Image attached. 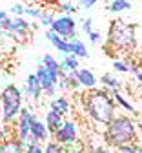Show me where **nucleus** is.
Returning a JSON list of instances; mask_svg holds the SVG:
<instances>
[{
	"mask_svg": "<svg viewBox=\"0 0 142 153\" xmlns=\"http://www.w3.org/2000/svg\"><path fill=\"white\" fill-rule=\"evenodd\" d=\"M84 111L86 115L100 126H108L113 117H115V100L111 97V93L108 89H91L88 93H84Z\"/></svg>",
	"mask_w": 142,
	"mask_h": 153,
	"instance_id": "obj_1",
	"label": "nucleus"
},
{
	"mask_svg": "<svg viewBox=\"0 0 142 153\" xmlns=\"http://www.w3.org/2000/svg\"><path fill=\"white\" fill-rule=\"evenodd\" d=\"M102 139L109 149H118L129 144H137V126L129 115H115L106 126Z\"/></svg>",
	"mask_w": 142,
	"mask_h": 153,
	"instance_id": "obj_2",
	"label": "nucleus"
},
{
	"mask_svg": "<svg viewBox=\"0 0 142 153\" xmlns=\"http://www.w3.org/2000/svg\"><path fill=\"white\" fill-rule=\"evenodd\" d=\"M106 51L120 53H131L137 48V26L124 22V20H113L108 29V40H106Z\"/></svg>",
	"mask_w": 142,
	"mask_h": 153,
	"instance_id": "obj_3",
	"label": "nucleus"
},
{
	"mask_svg": "<svg viewBox=\"0 0 142 153\" xmlns=\"http://www.w3.org/2000/svg\"><path fill=\"white\" fill-rule=\"evenodd\" d=\"M22 91L13 82L0 89V120L4 124L13 122L22 111Z\"/></svg>",
	"mask_w": 142,
	"mask_h": 153,
	"instance_id": "obj_4",
	"label": "nucleus"
},
{
	"mask_svg": "<svg viewBox=\"0 0 142 153\" xmlns=\"http://www.w3.org/2000/svg\"><path fill=\"white\" fill-rule=\"evenodd\" d=\"M36 119V115L31 108H22V111L16 117V128H15V139L24 146V149L28 148V139H29V129L33 120Z\"/></svg>",
	"mask_w": 142,
	"mask_h": 153,
	"instance_id": "obj_5",
	"label": "nucleus"
},
{
	"mask_svg": "<svg viewBox=\"0 0 142 153\" xmlns=\"http://www.w3.org/2000/svg\"><path fill=\"white\" fill-rule=\"evenodd\" d=\"M57 144H60L62 148H71L75 144H78V128L75 120L64 119V124L60 126L55 133H53V139Z\"/></svg>",
	"mask_w": 142,
	"mask_h": 153,
	"instance_id": "obj_6",
	"label": "nucleus"
},
{
	"mask_svg": "<svg viewBox=\"0 0 142 153\" xmlns=\"http://www.w3.org/2000/svg\"><path fill=\"white\" fill-rule=\"evenodd\" d=\"M49 29H53L58 36L66 38V40H69V38L77 36V35H75V31H77V22H75L73 16H66V15L55 16L53 26H51Z\"/></svg>",
	"mask_w": 142,
	"mask_h": 153,
	"instance_id": "obj_7",
	"label": "nucleus"
},
{
	"mask_svg": "<svg viewBox=\"0 0 142 153\" xmlns=\"http://www.w3.org/2000/svg\"><path fill=\"white\" fill-rule=\"evenodd\" d=\"M31 29V22H28L26 18H15V16H9L6 24H4V29L6 33L13 35V36H18V38H22L26 36V33H29Z\"/></svg>",
	"mask_w": 142,
	"mask_h": 153,
	"instance_id": "obj_8",
	"label": "nucleus"
},
{
	"mask_svg": "<svg viewBox=\"0 0 142 153\" xmlns=\"http://www.w3.org/2000/svg\"><path fill=\"white\" fill-rule=\"evenodd\" d=\"M29 135L38 142V144H48L49 140H51V133H49V129H48V126H46V122L44 120H40L38 117L33 120V124H31V129H29Z\"/></svg>",
	"mask_w": 142,
	"mask_h": 153,
	"instance_id": "obj_9",
	"label": "nucleus"
},
{
	"mask_svg": "<svg viewBox=\"0 0 142 153\" xmlns=\"http://www.w3.org/2000/svg\"><path fill=\"white\" fill-rule=\"evenodd\" d=\"M24 91H26V95L33 100V102H40V99H42V88H40V84H38V80H36V76H35V73H31V75H28V79H26V86H24Z\"/></svg>",
	"mask_w": 142,
	"mask_h": 153,
	"instance_id": "obj_10",
	"label": "nucleus"
},
{
	"mask_svg": "<svg viewBox=\"0 0 142 153\" xmlns=\"http://www.w3.org/2000/svg\"><path fill=\"white\" fill-rule=\"evenodd\" d=\"M35 76H36L40 88H42V91H46V89H49V88H53V86L58 84V79H57V76H53L42 64H38V68L35 71Z\"/></svg>",
	"mask_w": 142,
	"mask_h": 153,
	"instance_id": "obj_11",
	"label": "nucleus"
},
{
	"mask_svg": "<svg viewBox=\"0 0 142 153\" xmlns=\"http://www.w3.org/2000/svg\"><path fill=\"white\" fill-rule=\"evenodd\" d=\"M97 82L98 80H97V76H95V73L91 69H88V68H80L78 69V84H80V88L91 91V89H95Z\"/></svg>",
	"mask_w": 142,
	"mask_h": 153,
	"instance_id": "obj_12",
	"label": "nucleus"
},
{
	"mask_svg": "<svg viewBox=\"0 0 142 153\" xmlns=\"http://www.w3.org/2000/svg\"><path fill=\"white\" fill-rule=\"evenodd\" d=\"M68 46H69V55L77 56V59H88V48L84 44L82 38H78V36H73L68 40Z\"/></svg>",
	"mask_w": 142,
	"mask_h": 153,
	"instance_id": "obj_13",
	"label": "nucleus"
},
{
	"mask_svg": "<svg viewBox=\"0 0 142 153\" xmlns=\"http://www.w3.org/2000/svg\"><path fill=\"white\" fill-rule=\"evenodd\" d=\"M46 38L51 42V46H53V48H57V51H58V53H62V55H69L68 40H66V38H62V36H58L53 29H48V31H46Z\"/></svg>",
	"mask_w": 142,
	"mask_h": 153,
	"instance_id": "obj_14",
	"label": "nucleus"
},
{
	"mask_svg": "<svg viewBox=\"0 0 142 153\" xmlns=\"http://www.w3.org/2000/svg\"><path fill=\"white\" fill-rule=\"evenodd\" d=\"M49 109L57 111L60 117H66L71 109V102H69L68 97H55V99L49 100Z\"/></svg>",
	"mask_w": 142,
	"mask_h": 153,
	"instance_id": "obj_15",
	"label": "nucleus"
},
{
	"mask_svg": "<svg viewBox=\"0 0 142 153\" xmlns=\"http://www.w3.org/2000/svg\"><path fill=\"white\" fill-rule=\"evenodd\" d=\"M44 122H46L49 133L53 135V133L64 124V117H60V115H58L57 111H53V109H48V111H46V117H44Z\"/></svg>",
	"mask_w": 142,
	"mask_h": 153,
	"instance_id": "obj_16",
	"label": "nucleus"
},
{
	"mask_svg": "<svg viewBox=\"0 0 142 153\" xmlns=\"http://www.w3.org/2000/svg\"><path fill=\"white\" fill-rule=\"evenodd\" d=\"M38 64H42L53 76H57V79H58V76H60V71H62V69H60V62L55 59V56L53 55H49V53H46L44 56H42V59H40L38 60Z\"/></svg>",
	"mask_w": 142,
	"mask_h": 153,
	"instance_id": "obj_17",
	"label": "nucleus"
},
{
	"mask_svg": "<svg viewBox=\"0 0 142 153\" xmlns=\"http://www.w3.org/2000/svg\"><path fill=\"white\" fill-rule=\"evenodd\" d=\"M100 84H102L104 88H108L111 93L122 89V80H118L113 73H104V75H100Z\"/></svg>",
	"mask_w": 142,
	"mask_h": 153,
	"instance_id": "obj_18",
	"label": "nucleus"
},
{
	"mask_svg": "<svg viewBox=\"0 0 142 153\" xmlns=\"http://www.w3.org/2000/svg\"><path fill=\"white\" fill-rule=\"evenodd\" d=\"M24 146L20 144L15 137H9L6 139L2 144H0V153H24Z\"/></svg>",
	"mask_w": 142,
	"mask_h": 153,
	"instance_id": "obj_19",
	"label": "nucleus"
},
{
	"mask_svg": "<svg viewBox=\"0 0 142 153\" xmlns=\"http://www.w3.org/2000/svg\"><path fill=\"white\" fill-rule=\"evenodd\" d=\"M60 69L64 73H69V71H78L80 69V62L77 56L73 55H64V59L60 60Z\"/></svg>",
	"mask_w": 142,
	"mask_h": 153,
	"instance_id": "obj_20",
	"label": "nucleus"
},
{
	"mask_svg": "<svg viewBox=\"0 0 142 153\" xmlns=\"http://www.w3.org/2000/svg\"><path fill=\"white\" fill-rule=\"evenodd\" d=\"M111 97H113V100H115V104H118V106H122L128 113H131V115H135L137 111H135V108H133V104L129 102V100H126L124 99V95H120V91H115V93H111Z\"/></svg>",
	"mask_w": 142,
	"mask_h": 153,
	"instance_id": "obj_21",
	"label": "nucleus"
},
{
	"mask_svg": "<svg viewBox=\"0 0 142 153\" xmlns=\"http://www.w3.org/2000/svg\"><path fill=\"white\" fill-rule=\"evenodd\" d=\"M108 9H109L111 13L128 11V9H131V2H128V0H113V2L108 4Z\"/></svg>",
	"mask_w": 142,
	"mask_h": 153,
	"instance_id": "obj_22",
	"label": "nucleus"
},
{
	"mask_svg": "<svg viewBox=\"0 0 142 153\" xmlns=\"http://www.w3.org/2000/svg\"><path fill=\"white\" fill-rule=\"evenodd\" d=\"M57 9L62 11V15H66V16H73L78 11V6L73 2H57Z\"/></svg>",
	"mask_w": 142,
	"mask_h": 153,
	"instance_id": "obj_23",
	"label": "nucleus"
},
{
	"mask_svg": "<svg viewBox=\"0 0 142 153\" xmlns=\"http://www.w3.org/2000/svg\"><path fill=\"white\" fill-rule=\"evenodd\" d=\"M44 153H66V148L57 144L55 140H49L48 144H44Z\"/></svg>",
	"mask_w": 142,
	"mask_h": 153,
	"instance_id": "obj_24",
	"label": "nucleus"
},
{
	"mask_svg": "<svg viewBox=\"0 0 142 153\" xmlns=\"http://www.w3.org/2000/svg\"><path fill=\"white\" fill-rule=\"evenodd\" d=\"M9 13L15 16V18H24L26 16V6L24 4H13L9 7Z\"/></svg>",
	"mask_w": 142,
	"mask_h": 153,
	"instance_id": "obj_25",
	"label": "nucleus"
},
{
	"mask_svg": "<svg viewBox=\"0 0 142 153\" xmlns=\"http://www.w3.org/2000/svg\"><path fill=\"white\" fill-rule=\"evenodd\" d=\"M42 13H44V9L38 7V6H26V16H31V18H36V20H40Z\"/></svg>",
	"mask_w": 142,
	"mask_h": 153,
	"instance_id": "obj_26",
	"label": "nucleus"
},
{
	"mask_svg": "<svg viewBox=\"0 0 142 153\" xmlns=\"http://www.w3.org/2000/svg\"><path fill=\"white\" fill-rule=\"evenodd\" d=\"M53 20H55V15L44 9V13H42V16H40V24H42L44 27H48V29H49V27L53 26Z\"/></svg>",
	"mask_w": 142,
	"mask_h": 153,
	"instance_id": "obj_27",
	"label": "nucleus"
},
{
	"mask_svg": "<svg viewBox=\"0 0 142 153\" xmlns=\"http://www.w3.org/2000/svg\"><path fill=\"white\" fill-rule=\"evenodd\" d=\"M111 66H113V69L118 71V73H128V71H129V64L124 62V60H113Z\"/></svg>",
	"mask_w": 142,
	"mask_h": 153,
	"instance_id": "obj_28",
	"label": "nucleus"
},
{
	"mask_svg": "<svg viewBox=\"0 0 142 153\" xmlns=\"http://www.w3.org/2000/svg\"><path fill=\"white\" fill-rule=\"evenodd\" d=\"M6 139H9V133H7V126L0 120V144H2Z\"/></svg>",
	"mask_w": 142,
	"mask_h": 153,
	"instance_id": "obj_29",
	"label": "nucleus"
},
{
	"mask_svg": "<svg viewBox=\"0 0 142 153\" xmlns=\"http://www.w3.org/2000/svg\"><path fill=\"white\" fill-rule=\"evenodd\" d=\"M82 31H84L86 35H89V33L93 31V20H91V18H89V16H88V18H86V20L82 22Z\"/></svg>",
	"mask_w": 142,
	"mask_h": 153,
	"instance_id": "obj_30",
	"label": "nucleus"
},
{
	"mask_svg": "<svg viewBox=\"0 0 142 153\" xmlns=\"http://www.w3.org/2000/svg\"><path fill=\"white\" fill-rule=\"evenodd\" d=\"M66 153H86L84 144H75L71 148H66Z\"/></svg>",
	"mask_w": 142,
	"mask_h": 153,
	"instance_id": "obj_31",
	"label": "nucleus"
},
{
	"mask_svg": "<svg viewBox=\"0 0 142 153\" xmlns=\"http://www.w3.org/2000/svg\"><path fill=\"white\" fill-rule=\"evenodd\" d=\"M24 153H44V146L42 144H35V146H29L26 148Z\"/></svg>",
	"mask_w": 142,
	"mask_h": 153,
	"instance_id": "obj_32",
	"label": "nucleus"
},
{
	"mask_svg": "<svg viewBox=\"0 0 142 153\" xmlns=\"http://www.w3.org/2000/svg\"><path fill=\"white\" fill-rule=\"evenodd\" d=\"M117 153H137V144H129V146H124V148H118Z\"/></svg>",
	"mask_w": 142,
	"mask_h": 153,
	"instance_id": "obj_33",
	"label": "nucleus"
},
{
	"mask_svg": "<svg viewBox=\"0 0 142 153\" xmlns=\"http://www.w3.org/2000/svg\"><path fill=\"white\" fill-rule=\"evenodd\" d=\"M88 36H89V40H91L93 44H98V42H102V35H100L98 31H91Z\"/></svg>",
	"mask_w": 142,
	"mask_h": 153,
	"instance_id": "obj_34",
	"label": "nucleus"
},
{
	"mask_svg": "<svg viewBox=\"0 0 142 153\" xmlns=\"http://www.w3.org/2000/svg\"><path fill=\"white\" fill-rule=\"evenodd\" d=\"M97 2L95 0H82V2H78L77 6H80V7H84V9H89V7H93Z\"/></svg>",
	"mask_w": 142,
	"mask_h": 153,
	"instance_id": "obj_35",
	"label": "nucleus"
},
{
	"mask_svg": "<svg viewBox=\"0 0 142 153\" xmlns=\"http://www.w3.org/2000/svg\"><path fill=\"white\" fill-rule=\"evenodd\" d=\"M9 18V15H7V11H4V9H0V29H4V24H6V20Z\"/></svg>",
	"mask_w": 142,
	"mask_h": 153,
	"instance_id": "obj_36",
	"label": "nucleus"
},
{
	"mask_svg": "<svg viewBox=\"0 0 142 153\" xmlns=\"http://www.w3.org/2000/svg\"><path fill=\"white\" fill-rule=\"evenodd\" d=\"M95 153H115V151H113V149H109V148H104V146H98Z\"/></svg>",
	"mask_w": 142,
	"mask_h": 153,
	"instance_id": "obj_37",
	"label": "nucleus"
},
{
	"mask_svg": "<svg viewBox=\"0 0 142 153\" xmlns=\"http://www.w3.org/2000/svg\"><path fill=\"white\" fill-rule=\"evenodd\" d=\"M140 71V68L137 66V64H129V73H133V75H137Z\"/></svg>",
	"mask_w": 142,
	"mask_h": 153,
	"instance_id": "obj_38",
	"label": "nucleus"
},
{
	"mask_svg": "<svg viewBox=\"0 0 142 153\" xmlns=\"http://www.w3.org/2000/svg\"><path fill=\"white\" fill-rule=\"evenodd\" d=\"M135 76H137V80H138V82H140V84H142V71H138V73H137V75H135Z\"/></svg>",
	"mask_w": 142,
	"mask_h": 153,
	"instance_id": "obj_39",
	"label": "nucleus"
},
{
	"mask_svg": "<svg viewBox=\"0 0 142 153\" xmlns=\"http://www.w3.org/2000/svg\"><path fill=\"white\" fill-rule=\"evenodd\" d=\"M137 153H142V142H137Z\"/></svg>",
	"mask_w": 142,
	"mask_h": 153,
	"instance_id": "obj_40",
	"label": "nucleus"
},
{
	"mask_svg": "<svg viewBox=\"0 0 142 153\" xmlns=\"http://www.w3.org/2000/svg\"><path fill=\"white\" fill-rule=\"evenodd\" d=\"M138 68H140V71H142V60H140V64H138Z\"/></svg>",
	"mask_w": 142,
	"mask_h": 153,
	"instance_id": "obj_41",
	"label": "nucleus"
},
{
	"mask_svg": "<svg viewBox=\"0 0 142 153\" xmlns=\"http://www.w3.org/2000/svg\"><path fill=\"white\" fill-rule=\"evenodd\" d=\"M0 84H2V76H0Z\"/></svg>",
	"mask_w": 142,
	"mask_h": 153,
	"instance_id": "obj_42",
	"label": "nucleus"
}]
</instances>
